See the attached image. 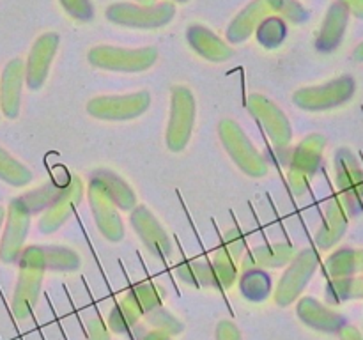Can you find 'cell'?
<instances>
[{
    "instance_id": "d4e9b609",
    "label": "cell",
    "mask_w": 363,
    "mask_h": 340,
    "mask_svg": "<svg viewBox=\"0 0 363 340\" xmlns=\"http://www.w3.org/2000/svg\"><path fill=\"white\" fill-rule=\"evenodd\" d=\"M347 21H350V9H347L346 4L339 2V0L333 2L330 6L328 13H326L321 30H319L318 41H315L319 52L328 53L339 48L340 41L344 38V32H346Z\"/></svg>"
},
{
    "instance_id": "d6986e66",
    "label": "cell",
    "mask_w": 363,
    "mask_h": 340,
    "mask_svg": "<svg viewBox=\"0 0 363 340\" xmlns=\"http://www.w3.org/2000/svg\"><path fill=\"white\" fill-rule=\"evenodd\" d=\"M296 315L305 326L321 333H339L347 324L342 314L328 308L314 296H303L298 300Z\"/></svg>"
},
{
    "instance_id": "ee69618b",
    "label": "cell",
    "mask_w": 363,
    "mask_h": 340,
    "mask_svg": "<svg viewBox=\"0 0 363 340\" xmlns=\"http://www.w3.org/2000/svg\"><path fill=\"white\" fill-rule=\"evenodd\" d=\"M140 340H170V336L167 333L158 332V329H151V332L145 333Z\"/></svg>"
},
{
    "instance_id": "f35d334b",
    "label": "cell",
    "mask_w": 363,
    "mask_h": 340,
    "mask_svg": "<svg viewBox=\"0 0 363 340\" xmlns=\"http://www.w3.org/2000/svg\"><path fill=\"white\" fill-rule=\"evenodd\" d=\"M67 16L77 21H91L94 18V7L91 0H59Z\"/></svg>"
},
{
    "instance_id": "7c38bea8",
    "label": "cell",
    "mask_w": 363,
    "mask_h": 340,
    "mask_svg": "<svg viewBox=\"0 0 363 340\" xmlns=\"http://www.w3.org/2000/svg\"><path fill=\"white\" fill-rule=\"evenodd\" d=\"M43 276H45V271L39 266L32 264L25 259H18V280L11 308H13L14 317L20 321L30 317L34 312L39 296H41Z\"/></svg>"
},
{
    "instance_id": "9a60e30c",
    "label": "cell",
    "mask_w": 363,
    "mask_h": 340,
    "mask_svg": "<svg viewBox=\"0 0 363 340\" xmlns=\"http://www.w3.org/2000/svg\"><path fill=\"white\" fill-rule=\"evenodd\" d=\"M59 42L60 38L57 32H45L32 45L25 62V85L30 91H39L46 84L50 67L59 50Z\"/></svg>"
},
{
    "instance_id": "c3c4849f",
    "label": "cell",
    "mask_w": 363,
    "mask_h": 340,
    "mask_svg": "<svg viewBox=\"0 0 363 340\" xmlns=\"http://www.w3.org/2000/svg\"><path fill=\"white\" fill-rule=\"evenodd\" d=\"M174 2H179V4H188V2H190V0H172V4Z\"/></svg>"
},
{
    "instance_id": "1f68e13d",
    "label": "cell",
    "mask_w": 363,
    "mask_h": 340,
    "mask_svg": "<svg viewBox=\"0 0 363 340\" xmlns=\"http://www.w3.org/2000/svg\"><path fill=\"white\" fill-rule=\"evenodd\" d=\"M32 179H34L32 170L21 162H18L14 156H11L6 149L0 147V181H4L9 186L23 188L30 184Z\"/></svg>"
},
{
    "instance_id": "83f0119b",
    "label": "cell",
    "mask_w": 363,
    "mask_h": 340,
    "mask_svg": "<svg viewBox=\"0 0 363 340\" xmlns=\"http://www.w3.org/2000/svg\"><path fill=\"white\" fill-rule=\"evenodd\" d=\"M67 181H69V174H64L62 177H52V179L43 183L39 188H34V190L27 191V193L20 195V197L27 204L32 216L39 215V212H45L46 208L62 193L64 188L67 186Z\"/></svg>"
},
{
    "instance_id": "5b68a950",
    "label": "cell",
    "mask_w": 363,
    "mask_h": 340,
    "mask_svg": "<svg viewBox=\"0 0 363 340\" xmlns=\"http://www.w3.org/2000/svg\"><path fill=\"white\" fill-rule=\"evenodd\" d=\"M197 119V101L194 92L184 85L172 87L170 94V115L165 131V144L172 152L186 149Z\"/></svg>"
},
{
    "instance_id": "f6af8a7d",
    "label": "cell",
    "mask_w": 363,
    "mask_h": 340,
    "mask_svg": "<svg viewBox=\"0 0 363 340\" xmlns=\"http://www.w3.org/2000/svg\"><path fill=\"white\" fill-rule=\"evenodd\" d=\"M354 59L362 60V62H363V42H362V45H358V48L354 50Z\"/></svg>"
},
{
    "instance_id": "b9f144b4",
    "label": "cell",
    "mask_w": 363,
    "mask_h": 340,
    "mask_svg": "<svg viewBox=\"0 0 363 340\" xmlns=\"http://www.w3.org/2000/svg\"><path fill=\"white\" fill-rule=\"evenodd\" d=\"M340 340H363V335L360 333V329L354 328V326L346 324L342 329L339 332Z\"/></svg>"
},
{
    "instance_id": "74e56055",
    "label": "cell",
    "mask_w": 363,
    "mask_h": 340,
    "mask_svg": "<svg viewBox=\"0 0 363 340\" xmlns=\"http://www.w3.org/2000/svg\"><path fill=\"white\" fill-rule=\"evenodd\" d=\"M220 246L240 262L245 255V248H247V239H245L243 230H241L240 227H233V229L227 230V232L223 234L222 244H220Z\"/></svg>"
},
{
    "instance_id": "5bb4252c",
    "label": "cell",
    "mask_w": 363,
    "mask_h": 340,
    "mask_svg": "<svg viewBox=\"0 0 363 340\" xmlns=\"http://www.w3.org/2000/svg\"><path fill=\"white\" fill-rule=\"evenodd\" d=\"M85 186L82 183L80 177L77 174H69V181H67V186L64 188L62 193L52 202V204L46 208V211L43 212L41 218H39L38 229L41 234H53L71 218V215L74 212V209L80 205L82 198H84Z\"/></svg>"
},
{
    "instance_id": "3957f363",
    "label": "cell",
    "mask_w": 363,
    "mask_h": 340,
    "mask_svg": "<svg viewBox=\"0 0 363 340\" xmlns=\"http://www.w3.org/2000/svg\"><path fill=\"white\" fill-rule=\"evenodd\" d=\"M92 67L113 73H142L152 67L158 60V50L152 46L144 48H121V46L98 45L87 53Z\"/></svg>"
},
{
    "instance_id": "ba28073f",
    "label": "cell",
    "mask_w": 363,
    "mask_h": 340,
    "mask_svg": "<svg viewBox=\"0 0 363 340\" xmlns=\"http://www.w3.org/2000/svg\"><path fill=\"white\" fill-rule=\"evenodd\" d=\"M151 106V94L147 91L131 92V94L96 96L89 99L87 113L99 120H131L144 115Z\"/></svg>"
},
{
    "instance_id": "4dcf8cb0",
    "label": "cell",
    "mask_w": 363,
    "mask_h": 340,
    "mask_svg": "<svg viewBox=\"0 0 363 340\" xmlns=\"http://www.w3.org/2000/svg\"><path fill=\"white\" fill-rule=\"evenodd\" d=\"M128 301L133 305L138 310V314L144 317L145 314H149L151 310H155L156 307L162 305L163 300V290L162 287L156 285L152 282H140L137 285L131 287L126 294H124Z\"/></svg>"
},
{
    "instance_id": "277c9868",
    "label": "cell",
    "mask_w": 363,
    "mask_h": 340,
    "mask_svg": "<svg viewBox=\"0 0 363 340\" xmlns=\"http://www.w3.org/2000/svg\"><path fill=\"white\" fill-rule=\"evenodd\" d=\"M326 138L321 133H311L294 147L287 169V184L291 193L301 197L308 191L311 181L323 165Z\"/></svg>"
},
{
    "instance_id": "603a6c76",
    "label": "cell",
    "mask_w": 363,
    "mask_h": 340,
    "mask_svg": "<svg viewBox=\"0 0 363 340\" xmlns=\"http://www.w3.org/2000/svg\"><path fill=\"white\" fill-rule=\"evenodd\" d=\"M89 181L94 183L117 205L119 211H131L137 205V195H135L133 188L112 169L92 170Z\"/></svg>"
},
{
    "instance_id": "30bf717a",
    "label": "cell",
    "mask_w": 363,
    "mask_h": 340,
    "mask_svg": "<svg viewBox=\"0 0 363 340\" xmlns=\"http://www.w3.org/2000/svg\"><path fill=\"white\" fill-rule=\"evenodd\" d=\"M30 222L32 212L28 211L27 204L21 200V197L13 198L7 205L2 237H0V261L4 264L18 262L30 230Z\"/></svg>"
},
{
    "instance_id": "4316f807",
    "label": "cell",
    "mask_w": 363,
    "mask_h": 340,
    "mask_svg": "<svg viewBox=\"0 0 363 340\" xmlns=\"http://www.w3.org/2000/svg\"><path fill=\"white\" fill-rule=\"evenodd\" d=\"M240 285L241 296L252 303H261V301L268 300L273 289V280L266 269L261 268H250L243 269L238 280Z\"/></svg>"
},
{
    "instance_id": "7bdbcfd3",
    "label": "cell",
    "mask_w": 363,
    "mask_h": 340,
    "mask_svg": "<svg viewBox=\"0 0 363 340\" xmlns=\"http://www.w3.org/2000/svg\"><path fill=\"white\" fill-rule=\"evenodd\" d=\"M339 2L346 4L350 13H353L354 16L363 18V0H339Z\"/></svg>"
},
{
    "instance_id": "f546056e",
    "label": "cell",
    "mask_w": 363,
    "mask_h": 340,
    "mask_svg": "<svg viewBox=\"0 0 363 340\" xmlns=\"http://www.w3.org/2000/svg\"><path fill=\"white\" fill-rule=\"evenodd\" d=\"M326 301L332 305L344 303L351 300H363V275L332 278L326 285Z\"/></svg>"
},
{
    "instance_id": "f1b7e54d",
    "label": "cell",
    "mask_w": 363,
    "mask_h": 340,
    "mask_svg": "<svg viewBox=\"0 0 363 340\" xmlns=\"http://www.w3.org/2000/svg\"><path fill=\"white\" fill-rule=\"evenodd\" d=\"M176 276L191 287H211L218 289L215 269L209 261H183L176 266Z\"/></svg>"
},
{
    "instance_id": "ac0fdd59",
    "label": "cell",
    "mask_w": 363,
    "mask_h": 340,
    "mask_svg": "<svg viewBox=\"0 0 363 340\" xmlns=\"http://www.w3.org/2000/svg\"><path fill=\"white\" fill-rule=\"evenodd\" d=\"M25 85V60L11 59L0 74V113L14 120L20 115L21 92Z\"/></svg>"
},
{
    "instance_id": "8fae6325",
    "label": "cell",
    "mask_w": 363,
    "mask_h": 340,
    "mask_svg": "<svg viewBox=\"0 0 363 340\" xmlns=\"http://www.w3.org/2000/svg\"><path fill=\"white\" fill-rule=\"evenodd\" d=\"M247 110L259 123L272 144L284 149L293 140V126L286 112L264 94H250L247 98Z\"/></svg>"
},
{
    "instance_id": "e0dca14e",
    "label": "cell",
    "mask_w": 363,
    "mask_h": 340,
    "mask_svg": "<svg viewBox=\"0 0 363 340\" xmlns=\"http://www.w3.org/2000/svg\"><path fill=\"white\" fill-rule=\"evenodd\" d=\"M87 198L92 216H94V223L99 232H101V236L110 243L123 241L126 230H124V223L117 205L91 181H89L87 188Z\"/></svg>"
},
{
    "instance_id": "60d3db41",
    "label": "cell",
    "mask_w": 363,
    "mask_h": 340,
    "mask_svg": "<svg viewBox=\"0 0 363 340\" xmlns=\"http://www.w3.org/2000/svg\"><path fill=\"white\" fill-rule=\"evenodd\" d=\"M87 340H110L108 326H105V322L99 317L87 322Z\"/></svg>"
},
{
    "instance_id": "cb8c5ba5",
    "label": "cell",
    "mask_w": 363,
    "mask_h": 340,
    "mask_svg": "<svg viewBox=\"0 0 363 340\" xmlns=\"http://www.w3.org/2000/svg\"><path fill=\"white\" fill-rule=\"evenodd\" d=\"M296 255V250L291 243H275V244H261L255 246L243 255L241 259V271L250 268H261V269H273V268H284L293 261Z\"/></svg>"
},
{
    "instance_id": "4fadbf2b",
    "label": "cell",
    "mask_w": 363,
    "mask_h": 340,
    "mask_svg": "<svg viewBox=\"0 0 363 340\" xmlns=\"http://www.w3.org/2000/svg\"><path fill=\"white\" fill-rule=\"evenodd\" d=\"M130 223L149 254L156 259H167L172 254V241L151 209L144 204L130 211Z\"/></svg>"
},
{
    "instance_id": "bcb514c9",
    "label": "cell",
    "mask_w": 363,
    "mask_h": 340,
    "mask_svg": "<svg viewBox=\"0 0 363 340\" xmlns=\"http://www.w3.org/2000/svg\"><path fill=\"white\" fill-rule=\"evenodd\" d=\"M4 220H6V209L0 205V232H2V227H4Z\"/></svg>"
},
{
    "instance_id": "ab89813d",
    "label": "cell",
    "mask_w": 363,
    "mask_h": 340,
    "mask_svg": "<svg viewBox=\"0 0 363 340\" xmlns=\"http://www.w3.org/2000/svg\"><path fill=\"white\" fill-rule=\"evenodd\" d=\"M215 339L216 340H243V336H241V332L236 326V322L229 321V319H223V321H220L218 324H216Z\"/></svg>"
},
{
    "instance_id": "e575fe53",
    "label": "cell",
    "mask_w": 363,
    "mask_h": 340,
    "mask_svg": "<svg viewBox=\"0 0 363 340\" xmlns=\"http://www.w3.org/2000/svg\"><path fill=\"white\" fill-rule=\"evenodd\" d=\"M215 269L216 280H218V289L227 290L236 283L238 280V261L230 254H227L222 246L215 250V257L211 261Z\"/></svg>"
},
{
    "instance_id": "52a82bcc",
    "label": "cell",
    "mask_w": 363,
    "mask_h": 340,
    "mask_svg": "<svg viewBox=\"0 0 363 340\" xmlns=\"http://www.w3.org/2000/svg\"><path fill=\"white\" fill-rule=\"evenodd\" d=\"M357 91L354 78L350 74L333 78L321 85L301 87L293 94V103L305 112H325L350 101Z\"/></svg>"
},
{
    "instance_id": "836d02e7",
    "label": "cell",
    "mask_w": 363,
    "mask_h": 340,
    "mask_svg": "<svg viewBox=\"0 0 363 340\" xmlns=\"http://www.w3.org/2000/svg\"><path fill=\"white\" fill-rule=\"evenodd\" d=\"M140 317L142 315L138 314L137 308L123 296V300L117 301L116 307L110 310L108 329L117 333V335H123V333H128L130 329H133L137 326V322L140 321Z\"/></svg>"
},
{
    "instance_id": "7a4b0ae2",
    "label": "cell",
    "mask_w": 363,
    "mask_h": 340,
    "mask_svg": "<svg viewBox=\"0 0 363 340\" xmlns=\"http://www.w3.org/2000/svg\"><path fill=\"white\" fill-rule=\"evenodd\" d=\"M105 16L110 23L124 28H140V30H155L169 25L176 16V6L172 2L155 4H130L116 2L110 4L105 11Z\"/></svg>"
},
{
    "instance_id": "9c48e42d",
    "label": "cell",
    "mask_w": 363,
    "mask_h": 340,
    "mask_svg": "<svg viewBox=\"0 0 363 340\" xmlns=\"http://www.w3.org/2000/svg\"><path fill=\"white\" fill-rule=\"evenodd\" d=\"M335 181L339 198L346 205L350 216L363 211V166L351 149L342 147L335 152Z\"/></svg>"
},
{
    "instance_id": "d6a6232c",
    "label": "cell",
    "mask_w": 363,
    "mask_h": 340,
    "mask_svg": "<svg viewBox=\"0 0 363 340\" xmlns=\"http://www.w3.org/2000/svg\"><path fill=\"white\" fill-rule=\"evenodd\" d=\"M287 35V23L284 18L272 14L266 20H262V23L259 25L257 30H255V38H257L259 45L266 50H275L286 41Z\"/></svg>"
},
{
    "instance_id": "ffe728a7",
    "label": "cell",
    "mask_w": 363,
    "mask_h": 340,
    "mask_svg": "<svg viewBox=\"0 0 363 340\" xmlns=\"http://www.w3.org/2000/svg\"><path fill=\"white\" fill-rule=\"evenodd\" d=\"M347 222H350V212L342 200L337 197H332L326 202L325 218H323L321 227L315 232V244L319 250H330L335 246L347 230Z\"/></svg>"
},
{
    "instance_id": "8d00e7d4",
    "label": "cell",
    "mask_w": 363,
    "mask_h": 340,
    "mask_svg": "<svg viewBox=\"0 0 363 340\" xmlns=\"http://www.w3.org/2000/svg\"><path fill=\"white\" fill-rule=\"evenodd\" d=\"M272 7L273 13L280 14V18L291 21V23H305L311 16L307 7L298 0H266Z\"/></svg>"
},
{
    "instance_id": "44dd1931",
    "label": "cell",
    "mask_w": 363,
    "mask_h": 340,
    "mask_svg": "<svg viewBox=\"0 0 363 340\" xmlns=\"http://www.w3.org/2000/svg\"><path fill=\"white\" fill-rule=\"evenodd\" d=\"M272 14L273 11L266 0H252L229 23V27L225 30L227 41L233 42V45L245 42L247 39L252 38V34H255V30L262 23V20H266Z\"/></svg>"
},
{
    "instance_id": "7402d4cb",
    "label": "cell",
    "mask_w": 363,
    "mask_h": 340,
    "mask_svg": "<svg viewBox=\"0 0 363 340\" xmlns=\"http://www.w3.org/2000/svg\"><path fill=\"white\" fill-rule=\"evenodd\" d=\"M186 41L197 55L209 62H225L234 55L233 48L204 25L191 23L186 30Z\"/></svg>"
},
{
    "instance_id": "6da1fadb",
    "label": "cell",
    "mask_w": 363,
    "mask_h": 340,
    "mask_svg": "<svg viewBox=\"0 0 363 340\" xmlns=\"http://www.w3.org/2000/svg\"><path fill=\"white\" fill-rule=\"evenodd\" d=\"M218 137L223 149L234 165L248 177L261 179L269 174V163L266 156L252 144L243 128L234 119H223L218 123Z\"/></svg>"
},
{
    "instance_id": "484cf974",
    "label": "cell",
    "mask_w": 363,
    "mask_h": 340,
    "mask_svg": "<svg viewBox=\"0 0 363 340\" xmlns=\"http://www.w3.org/2000/svg\"><path fill=\"white\" fill-rule=\"evenodd\" d=\"M363 275V248H339L325 261V275L332 278Z\"/></svg>"
},
{
    "instance_id": "d590c367",
    "label": "cell",
    "mask_w": 363,
    "mask_h": 340,
    "mask_svg": "<svg viewBox=\"0 0 363 340\" xmlns=\"http://www.w3.org/2000/svg\"><path fill=\"white\" fill-rule=\"evenodd\" d=\"M144 319L152 329H158V332L167 333L169 336H177L184 332L183 321H179V319H177L169 308L162 307V305L156 307L155 310L149 312V314H145Z\"/></svg>"
},
{
    "instance_id": "2e32d148",
    "label": "cell",
    "mask_w": 363,
    "mask_h": 340,
    "mask_svg": "<svg viewBox=\"0 0 363 340\" xmlns=\"http://www.w3.org/2000/svg\"><path fill=\"white\" fill-rule=\"evenodd\" d=\"M20 259L39 266L43 271L55 273H74L80 269V255L69 246H57V244H30L25 246Z\"/></svg>"
},
{
    "instance_id": "7dc6e473",
    "label": "cell",
    "mask_w": 363,
    "mask_h": 340,
    "mask_svg": "<svg viewBox=\"0 0 363 340\" xmlns=\"http://www.w3.org/2000/svg\"><path fill=\"white\" fill-rule=\"evenodd\" d=\"M138 4H144V6H147V4H155L156 0H137Z\"/></svg>"
},
{
    "instance_id": "8992f818",
    "label": "cell",
    "mask_w": 363,
    "mask_h": 340,
    "mask_svg": "<svg viewBox=\"0 0 363 340\" xmlns=\"http://www.w3.org/2000/svg\"><path fill=\"white\" fill-rule=\"evenodd\" d=\"M319 262H321L319 251L312 246L303 248V250L294 255L293 261L286 266V271H284L279 283H277L275 296L273 298H275V303L279 307L286 308L293 305L294 301L300 300L301 293H303L305 287L308 285L312 276L318 271Z\"/></svg>"
}]
</instances>
